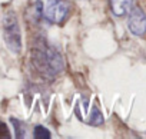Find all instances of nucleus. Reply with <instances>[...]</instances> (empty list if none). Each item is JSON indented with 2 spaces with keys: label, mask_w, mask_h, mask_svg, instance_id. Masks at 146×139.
Returning a JSON list of instances; mask_svg holds the SVG:
<instances>
[{
  "label": "nucleus",
  "mask_w": 146,
  "mask_h": 139,
  "mask_svg": "<svg viewBox=\"0 0 146 139\" xmlns=\"http://www.w3.org/2000/svg\"><path fill=\"white\" fill-rule=\"evenodd\" d=\"M30 57L35 70L47 80H53L63 70L62 55L44 37H37L35 40Z\"/></svg>",
  "instance_id": "nucleus-1"
},
{
  "label": "nucleus",
  "mask_w": 146,
  "mask_h": 139,
  "mask_svg": "<svg viewBox=\"0 0 146 139\" xmlns=\"http://www.w3.org/2000/svg\"><path fill=\"white\" fill-rule=\"evenodd\" d=\"M3 37L7 49L15 55L22 52V32L15 13L6 15L3 20Z\"/></svg>",
  "instance_id": "nucleus-2"
},
{
  "label": "nucleus",
  "mask_w": 146,
  "mask_h": 139,
  "mask_svg": "<svg viewBox=\"0 0 146 139\" xmlns=\"http://www.w3.org/2000/svg\"><path fill=\"white\" fill-rule=\"evenodd\" d=\"M70 10V3L67 0H47L43 6L42 16L52 25H60L66 20Z\"/></svg>",
  "instance_id": "nucleus-3"
},
{
  "label": "nucleus",
  "mask_w": 146,
  "mask_h": 139,
  "mask_svg": "<svg viewBox=\"0 0 146 139\" xmlns=\"http://www.w3.org/2000/svg\"><path fill=\"white\" fill-rule=\"evenodd\" d=\"M76 116L89 125H100L103 123V115L96 106H90L89 100H80L76 105Z\"/></svg>",
  "instance_id": "nucleus-4"
},
{
  "label": "nucleus",
  "mask_w": 146,
  "mask_h": 139,
  "mask_svg": "<svg viewBox=\"0 0 146 139\" xmlns=\"http://www.w3.org/2000/svg\"><path fill=\"white\" fill-rule=\"evenodd\" d=\"M127 15H129L127 27H129L130 33L135 36H145L146 35V15H145V12L140 7L133 6Z\"/></svg>",
  "instance_id": "nucleus-5"
},
{
  "label": "nucleus",
  "mask_w": 146,
  "mask_h": 139,
  "mask_svg": "<svg viewBox=\"0 0 146 139\" xmlns=\"http://www.w3.org/2000/svg\"><path fill=\"white\" fill-rule=\"evenodd\" d=\"M109 5H110V10L115 16L123 17L133 7V0H109Z\"/></svg>",
  "instance_id": "nucleus-6"
},
{
  "label": "nucleus",
  "mask_w": 146,
  "mask_h": 139,
  "mask_svg": "<svg viewBox=\"0 0 146 139\" xmlns=\"http://www.w3.org/2000/svg\"><path fill=\"white\" fill-rule=\"evenodd\" d=\"M35 138L36 139H49L50 138V132L44 128V126H36L35 128Z\"/></svg>",
  "instance_id": "nucleus-7"
},
{
  "label": "nucleus",
  "mask_w": 146,
  "mask_h": 139,
  "mask_svg": "<svg viewBox=\"0 0 146 139\" xmlns=\"http://www.w3.org/2000/svg\"><path fill=\"white\" fill-rule=\"evenodd\" d=\"M0 138H9V130L5 123L0 122Z\"/></svg>",
  "instance_id": "nucleus-8"
}]
</instances>
